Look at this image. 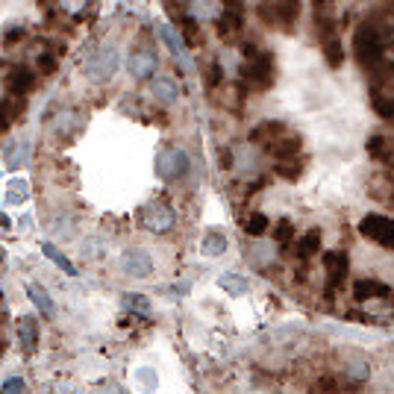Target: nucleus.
I'll list each match as a JSON object with an SVG mask.
<instances>
[{
  "label": "nucleus",
  "instance_id": "f257e3e1",
  "mask_svg": "<svg viewBox=\"0 0 394 394\" xmlns=\"http://www.w3.org/2000/svg\"><path fill=\"white\" fill-rule=\"evenodd\" d=\"M97 0H0V136L91 36Z\"/></svg>",
  "mask_w": 394,
  "mask_h": 394
},
{
  "label": "nucleus",
  "instance_id": "f03ea898",
  "mask_svg": "<svg viewBox=\"0 0 394 394\" xmlns=\"http://www.w3.org/2000/svg\"><path fill=\"white\" fill-rule=\"evenodd\" d=\"M353 53H356V62L362 65V68H368L371 74H376L383 68V62H386V39H383V32L376 30L371 21L356 27V32H353Z\"/></svg>",
  "mask_w": 394,
  "mask_h": 394
},
{
  "label": "nucleus",
  "instance_id": "7ed1b4c3",
  "mask_svg": "<svg viewBox=\"0 0 394 394\" xmlns=\"http://www.w3.org/2000/svg\"><path fill=\"white\" fill-rule=\"evenodd\" d=\"M153 168H156V177L159 179H165V183H179V179L189 177L191 159H189V153L183 151V147L168 144V147H162V151L156 153Z\"/></svg>",
  "mask_w": 394,
  "mask_h": 394
},
{
  "label": "nucleus",
  "instance_id": "20e7f679",
  "mask_svg": "<svg viewBox=\"0 0 394 394\" xmlns=\"http://www.w3.org/2000/svg\"><path fill=\"white\" fill-rule=\"evenodd\" d=\"M139 224L144 229H151V233H156V236H165L177 227V212L165 201H151L139 209Z\"/></svg>",
  "mask_w": 394,
  "mask_h": 394
},
{
  "label": "nucleus",
  "instance_id": "39448f33",
  "mask_svg": "<svg viewBox=\"0 0 394 394\" xmlns=\"http://www.w3.org/2000/svg\"><path fill=\"white\" fill-rule=\"evenodd\" d=\"M241 83L250 89H268L274 83V59L271 53H253L241 65Z\"/></svg>",
  "mask_w": 394,
  "mask_h": 394
},
{
  "label": "nucleus",
  "instance_id": "423d86ee",
  "mask_svg": "<svg viewBox=\"0 0 394 394\" xmlns=\"http://www.w3.org/2000/svg\"><path fill=\"white\" fill-rule=\"evenodd\" d=\"M359 233L371 239L374 244H380L386 250H394V218L380 215V212H371L359 221Z\"/></svg>",
  "mask_w": 394,
  "mask_h": 394
},
{
  "label": "nucleus",
  "instance_id": "0eeeda50",
  "mask_svg": "<svg viewBox=\"0 0 394 394\" xmlns=\"http://www.w3.org/2000/svg\"><path fill=\"white\" fill-rule=\"evenodd\" d=\"M118 268H121V274L133 277V280H144V277L153 274V256L144 248H127L118 256Z\"/></svg>",
  "mask_w": 394,
  "mask_h": 394
},
{
  "label": "nucleus",
  "instance_id": "6e6552de",
  "mask_svg": "<svg viewBox=\"0 0 394 394\" xmlns=\"http://www.w3.org/2000/svg\"><path fill=\"white\" fill-rule=\"evenodd\" d=\"M147 91H151V97L162 106H174L179 101V83L174 80V74H159L156 71L151 80H147Z\"/></svg>",
  "mask_w": 394,
  "mask_h": 394
},
{
  "label": "nucleus",
  "instance_id": "1a4fd4ad",
  "mask_svg": "<svg viewBox=\"0 0 394 394\" xmlns=\"http://www.w3.org/2000/svg\"><path fill=\"white\" fill-rule=\"evenodd\" d=\"M341 376H344V380H348L350 386L368 383V380H371V362H368V356L356 353V350L344 353V359H341Z\"/></svg>",
  "mask_w": 394,
  "mask_h": 394
},
{
  "label": "nucleus",
  "instance_id": "9d476101",
  "mask_svg": "<svg viewBox=\"0 0 394 394\" xmlns=\"http://www.w3.org/2000/svg\"><path fill=\"white\" fill-rule=\"evenodd\" d=\"M324 274H326V291H333L336 286H341V280L350 271V262L344 250H326L324 253Z\"/></svg>",
  "mask_w": 394,
  "mask_h": 394
},
{
  "label": "nucleus",
  "instance_id": "9b49d317",
  "mask_svg": "<svg viewBox=\"0 0 394 394\" xmlns=\"http://www.w3.org/2000/svg\"><path fill=\"white\" fill-rule=\"evenodd\" d=\"M248 262L256 271L277 268V262H280V244H277V241H256V244H250Z\"/></svg>",
  "mask_w": 394,
  "mask_h": 394
},
{
  "label": "nucleus",
  "instance_id": "f8f14e48",
  "mask_svg": "<svg viewBox=\"0 0 394 394\" xmlns=\"http://www.w3.org/2000/svg\"><path fill=\"white\" fill-rule=\"evenodd\" d=\"M388 283H380V280H371V277H365V280H356L353 283V300L359 303H371V300H383L388 298Z\"/></svg>",
  "mask_w": 394,
  "mask_h": 394
},
{
  "label": "nucleus",
  "instance_id": "ddd939ff",
  "mask_svg": "<svg viewBox=\"0 0 394 394\" xmlns=\"http://www.w3.org/2000/svg\"><path fill=\"white\" fill-rule=\"evenodd\" d=\"M265 151L280 162V159H291V156H298L300 153V136H294L291 129L288 133H283L280 139H274L271 144H265Z\"/></svg>",
  "mask_w": 394,
  "mask_h": 394
},
{
  "label": "nucleus",
  "instance_id": "4468645a",
  "mask_svg": "<svg viewBox=\"0 0 394 394\" xmlns=\"http://www.w3.org/2000/svg\"><path fill=\"white\" fill-rule=\"evenodd\" d=\"M283 133H288V127L283 124V121H262V124H256L253 129H250V144H271L274 139H280Z\"/></svg>",
  "mask_w": 394,
  "mask_h": 394
},
{
  "label": "nucleus",
  "instance_id": "2eb2a0df",
  "mask_svg": "<svg viewBox=\"0 0 394 394\" xmlns=\"http://www.w3.org/2000/svg\"><path fill=\"white\" fill-rule=\"evenodd\" d=\"M18 336H21V348H24V353H36V350H39V338H42V333H39V324H36V318H32V315H24V318H21V324H18Z\"/></svg>",
  "mask_w": 394,
  "mask_h": 394
},
{
  "label": "nucleus",
  "instance_id": "dca6fc26",
  "mask_svg": "<svg viewBox=\"0 0 394 394\" xmlns=\"http://www.w3.org/2000/svg\"><path fill=\"white\" fill-rule=\"evenodd\" d=\"M218 288L227 291L229 298H241V294H248V291H250V283H248V277H244V274L227 271V274L218 277Z\"/></svg>",
  "mask_w": 394,
  "mask_h": 394
},
{
  "label": "nucleus",
  "instance_id": "f3484780",
  "mask_svg": "<svg viewBox=\"0 0 394 394\" xmlns=\"http://www.w3.org/2000/svg\"><path fill=\"white\" fill-rule=\"evenodd\" d=\"M227 248H229V241H227V236L221 233V229H209V233L203 236V241H201V253L209 256V259L224 256Z\"/></svg>",
  "mask_w": 394,
  "mask_h": 394
},
{
  "label": "nucleus",
  "instance_id": "a211bd4d",
  "mask_svg": "<svg viewBox=\"0 0 394 394\" xmlns=\"http://www.w3.org/2000/svg\"><path fill=\"white\" fill-rule=\"evenodd\" d=\"M241 229H244V236H250V239H262L271 229V221L265 212H250V215H244L241 218Z\"/></svg>",
  "mask_w": 394,
  "mask_h": 394
},
{
  "label": "nucleus",
  "instance_id": "6ab92c4d",
  "mask_svg": "<svg viewBox=\"0 0 394 394\" xmlns=\"http://www.w3.org/2000/svg\"><path fill=\"white\" fill-rule=\"evenodd\" d=\"M27 298L36 303V309L42 312V315H47V318L56 315V303H53V298H51V294H47L42 286H36V283L27 286Z\"/></svg>",
  "mask_w": 394,
  "mask_h": 394
},
{
  "label": "nucleus",
  "instance_id": "aec40b11",
  "mask_svg": "<svg viewBox=\"0 0 394 394\" xmlns=\"http://www.w3.org/2000/svg\"><path fill=\"white\" fill-rule=\"evenodd\" d=\"M318 250H321V233L318 229H309V233H303L300 241L294 244V253H298V259H303V262L312 259Z\"/></svg>",
  "mask_w": 394,
  "mask_h": 394
},
{
  "label": "nucleus",
  "instance_id": "412c9836",
  "mask_svg": "<svg viewBox=\"0 0 394 394\" xmlns=\"http://www.w3.org/2000/svg\"><path fill=\"white\" fill-rule=\"evenodd\" d=\"M321 47H324V59H326V65H330V68H341V62H344V51H341L338 36L324 39V42H321Z\"/></svg>",
  "mask_w": 394,
  "mask_h": 394
},
{
  "label": "nucleus",
  "instance_id": "4be33fe9",
  "mask_svg": "<svg viewBox=\"0 0 394 394\" xmlns=\"http://www.w3.org/2000/svg\"><path fill=\"white\" fill-rule=\"evenodd\" d=\"M42 250H44V256H47V259H51V262H53V265H56L59 271H65V274H71V277H77V268L71 265V259H68V256H65L62 250H56V248H53V244H44V248H42Z\"/></svg>",
  "mask_w": 394,
  "mask_h": 394
},
{
  "label": "nucleus",
  "instance_id": "5701e85b",
  "mask_svg": "<svg viewBox=\"0 0 394 394\" xmlns=\"http://www.w3.org/2000/svg\"><path fill=\"white\" fill-rule=\"evenodd\" d=\"M371 106H374V112L380 115V118H386V121L394 118V101H391V97H386V94H380V91H374V94H371Z\"/></svg>",
  "mask_w": 394,
  "mask_h": 394
},
{
  "label": "nucleus",
  "instance_id": "b1692460",
  "mask_svg": "<svg viewBox=\"0 0 394 394\" xmlns=\"http://www.w3.org/2000/svg\"><path fill=\"white\" fill-rule=\"evenodd\" d=\"M274 171L277 174H280L283 179H298L300 174H303V162L300 159H280V162H277V165H274Z\"/></svg>",
  "mask_w": 394,
  "mask_h": 394
},
{
  "label": "nucleus",
  "instance_id": "393cba45",
  "mask_svg": "<svg viewBox=\"0 0 394 394\" xmlns=\"http://www.w3.org/2000/svg\"><path fill=\"white\" fill-rule=\"evenodd\" d=\"M368 153H371L374 159H388V156H391V141L383 139V136H371V141H368Z\"/></svg>",
  "mask_w": 394,
  "mask_h": 394
},
{
  "label": "nucleus",
  "instance_id": "a878e982",
  "mask_svg": "<svg viewBox=\"0 0 394 394\" xmlns=\"http://www.w3.org/2000/svg\"><path fill=\"white\" fill-rule=\"evenodd\" d=\"M309 394H341V386L333 376H321V380H315V386L309 388Z\"/></svg>",
  "mask_w": 394,
  "mask_h": 394
},
{
  "label": "nucleus",
  "instance_id": "bb28decb",
  "mask_svg": "<svg viewBox=\"0 0 394 394\" xmlns=\"http://www.w3.org/2000/svg\"><path fill=\"white\" fill-rule=\"evenodd\" d=\"M124 306L139 312V315H151V300L144 298V294H127L124 298Z\"/></svg>",
  "mask_w": 394,
  "mask_h": 394
},
{
  "label": "nucleus",
  "instance_id": "cd10ccee",
  "mask_svg": "<svg viewBox=\"0 0 394 394\" xmlns=\"http://www.w3.org/2000/svg\"><path fill=\"white\" fill-rule=\"evenodd\" d=\"M291 239H294V224L288 218H283L280 224L274 227V241L277 244H291Z\"/></svg>",
  "mask_w": 394,
  "mask_h": 394
},
{
  "label": "nucleus",
  "instance_id": "c85d7f7f",
  "mask_svg": "<svg viewBox=\"0 0 394 394\" xmlns=\"http://www.w3.org/2000/svg\"><path fill=\"white\" fill-rule=\"evenodd\" d=\"M24 380L21 376H9V380L4 383V388H0V394H24Z\"/></svg>",
  "mask_w": 394,
  "mask_h": 394
},
{
  "label": "nucleus",
  "instance_id": "c756f323",
  "mask_svg": "<svg viewBox=\"0 0 394 394\" xmlns=\"http://www.w3.org/2000/svg\"><path fill=\"white\" fill-rule=\"evenodd\" d=\"M315 6L318 9H326V6H330V0H315Z\"/></svg>",
  "mask_w": 394,
  "mask_h": 394
},
{
  "label": "nucleus",
  "instance_id": "7c9ffc66",
  "mask_svg": "<svg viewBox=\"0 0 394 394\" xmlns=\"http://www.w3.org/2000/svg\"><path fill=\"white\" fill-rule=\"evenodd\" d=\"M0 227H4V229L9 227V218H6V215H0Z\"/></svg>",
  "mask_w": 394,
  "mask_h": 394
}]
</instances>
